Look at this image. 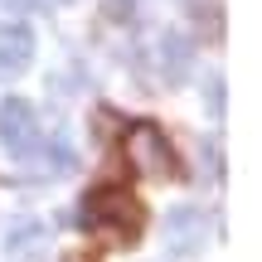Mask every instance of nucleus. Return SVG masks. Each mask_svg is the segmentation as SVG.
<instances>
[{
	"instance_id": "f257e3e1",
	"label": "nucleus",
	"mask_w": 262,
	"mask_h": 262,
	"mask_svg": "<svg viewBox=\"0 0 262 262\" xmlns=\"http://www.w3.org/2000/svg\"><path fill=\"white\" fill-rule=\"evenodd\" d=\"M141 219H146L141 204L126 194L122 185H102V189H93V194L83 199V228L97 233L102 243H112V248H131L136 243Z\"/></svg>"
},
{
	"instance_id": "1a4fd4ad",
	"label": "nucleus",
	"mask_w": 262,
	"mask_h": 262,
	"mask_svg": "<svg viewBox=\"0 0 262 262\" xmlns=\"http://www.w3.org/2000/svg\"><path fill=\"white\" fill-rule=\"evenodd\" d=\"M204 102H209V112H214V117H224V78H209Z\"/></svg>"
},
{
	"instance_id": "39448f33",
	"label": "nucleus",
	"mask_w": 262,
	"mask_h": 262,
	"mask_svg": "<svg viewBox=\"0 0 262 262\" xmlns=\"http://www.w3.org/2000/svg\"><path fill=\"white\" fill-rule=\"evenodd\" d=\"M34 54V34L29 25H5L0 29V73H19Z\"/></svg>"
},
{
	"instance_id": "0eeeda50",
	"label": "nucleus",
	"mask_w": 262,
	"mask_h": 262,
	"mask_svg": "<svg viewBox=\"0 0 262 262\" xmlns=\"http://www.w3.org/2000/svg\"><path fill=\"white\" fill-rule=\"evenodd\" d=\"M49 238V228L44 224H34V219H29V224H19V228H10V238H5V248L10 253H34L39 243H44Z\"/></svg>"
},
{
	"instance_id": "7ed1b4c3",
	"label": "nucleus",
	"mask_w": 262,
	"mask_h": 262,
	"mask_svg": "<svg viewBox=\"0 0 262 262\" xmlns=\"http://www.w3.org/2000/svg\"><path fill=\"white\" fill-rule=\"evenodd\" d=\"M0 141H5V150H15V156H34L39 150V122H34V107L29 102L10 97V102L0 107Z\"/></svg>"
},
{
	"instance_id": "f03ea898",
	"label": "nucleus",
	"mask_w": 262,
	"mask_h": 262,
	"mask_svg": "<svg viewBox=\"0 0 262 262\" xmlns=\"http://www.w3.org/2000/svg\"><path fill=\"white\" fill-rule=\"evenodd\" d=\"M122 150H126V160L141 170V175H150V180H170L175 175V156H170V146H165V136H160V126H150V122H136L122 136Z\"/></svg>"
},
{
	"instance_id": "20e7f679",
	"label": "nucleus",
	"mask_w": 262,
	"mask_h": 262,
	"mask_svg": "<svg viewBox=\"0 0 262 262\" xmlns=\"http://www.w3.org/2000/svg\"><path fill=\"white\" fill-rule=\"evenodd\" d=\"M189 39L185 34H160V49H156V73L165 78V83H180V78L189 73Z\"/></svg>"
},
{
	"instance_id": "423d86ee",
	"label": "nucleus",
	"mask_w": 262,
	"mask_h": 262,
	"mask_svg": "<svg viewBox=\"0 0 262 262\" xmlns=\"http://www.w3.org/2000/svg\"><path fill=\"white\" fill-rule=\"evenodd\" d=\"M165 228L175 233V253H189L199 243V233H204V219H199V209H175L165 219Z\"/></svg>"
},
{
	"instance_id": "9b49d317",
	"label": "nucleus",
	"mask_w": 262,
	"mask_h": 262,
	"mask_svg": "<svg viewBox=\"0 0 262 262\" xmlns=\"http://www.w3.org/2000/svg\"><path fill=\"white\" fill-rule=\"evenodd\" d=\"M68 262H88V257H68Z\"/></svg>"
},
{
	"instance_id": "6e6552de",
	"label": "nucleus",
	"mask_w": 262,
	"mask_h": 262,
	"mask_svg": "<svg viewBox=\"0 0 262 262\" xmlns=\"http://www.w3.org/2000/svg\"><path fill=\"white\" fill-rule=\"evenodd\" d=\"M73 165H78V156H73V146H68V136L54 131V136H49V170L63 175V170H73Z\"/></svg>"
},
{
	"instance_id": "f8f14e48",
	"label": "nucleus",
	"mask_w": 262,
	"mask_h": 262,
	"mask_svg": "<svg viewBox=\"0 0 262 262\" xmlns=\"http://www.w3.org/2000/svg\"><path fill=\"white\" fill-rule=\"evenodd\" d=\"M44 5H49V0H44Z\"/></svg>"
},
{
	"instance_id": "9d476101",
	"label": "nucleus",
	"mask_w": 262,
	"mask_h": 262,
	"mask_svg": "<svg viewBox=\"0 0 262 262\" xmlns=\"http://www.w3.org/2000/svg\"><path fill=\"white\" fill-rule=\"evenodd\" d=\"M136 0H107V19H131Z\"/></svg>"
}]
</instances>
